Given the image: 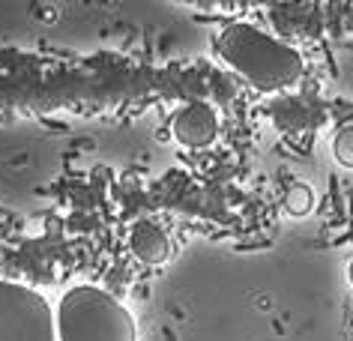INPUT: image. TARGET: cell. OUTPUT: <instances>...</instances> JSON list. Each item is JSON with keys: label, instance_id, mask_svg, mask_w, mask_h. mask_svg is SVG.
Wrapping results in <instances>:
<instances>
[{"label": "cell", "instance_id": "52a82bcc", "mask_svg": "<svg viewBox=\"0 0 353 341\" xmlns=\"http://www.w3.org/2000/svg\"><path fill=\"white\" fill-rule=\"evenodd\" d=\"M347 276H350V285H353V260H350V269H347Z\"/></svg>", "mask_w": 353, "mask_h": 341}, {"label": "cell", "instance_id": "7a4b0ae2", "mask_svg": "<svg viewBox=\"0 0 353 341\" xmlns=\"http://www.w3.org/2000/svg\"><path fill=\"white\" fill-rule=\"evenodd\" d=\"M54 329L57 341H138V327L129 309L93 285H78L63 293Z\"/></svg>", "mask_w": 353, "mask_h": 341}, {"label": "cell", "instance_id": "6da1fadb", "mask_svg": "<svg viewBox=\"0 0 353 341\" xmlns=\"http://www.w3.org/2000/svg\"><path fill=\"white\" fill-rule=\"evenodd\" d=\"M216 51L234 72H240L254 90L276 93L296 84L303 75V57L296 48L272 39L252 24H231L219 33Z\"/></svg>", "mask_w": 353, "mask_h": 341}, {"label": "cell", "instance_id": "8992f818", "mask_svg": "<svg viewBox=\"0 0 353 341\" xmlns=\"http://www.w3.org/2000/svg\"><path fill=\"white\" fill-rule=\"evenodd\" d=\"M332 150H335V159H339L344 168H353V126L341 129V132L335 135Z\"/></svg>", "mask_w": 353, "mask_h": 341}, {"label": "cell", "instance_id": "5b68a950", "mask_svg": "<svg viewBox=\"0 0 353 341\" xmlns=\"http://www.w3.org/2000/svg\"><path fill=\"white\" fill-rule=\"evenodd\" d=\"M285 207H288L290 216H305V213H312V207H314V192L308 189L305 183H294V186L288 189V195H285Z\"/></svg>", "mask_w": 353, "mask_h": 341}, {"label": "cell", "instance_id": "3957f363", "mask_svg": "<svg viewBox=\"0 0 353 341\" xmlns=\"http://www.w3.org/2000/svg\"><path fill=\"white\" fill-rule=\"evenodd\" d=\"M171 132L183 147L204 150L219 135V117L207 102H189L186 108H180L176 117L171 120Z\"/></svg>", "mask_w": 353, "mask_h": 341}, {"label": "cell", "instance_id": "277c9868", "mask_svg": "<svg viewBox=\"0 0 353 341\" xmlns=\"http://www.w3.org/2000/svg\"><path fill=\"white\" fill-rule=\"evenodd\" d=\"M129 246L135 251V258L147 267L165 264L168 255H171V242H168L165 231L153 222H138L129 234Z\"/></svg>", "mask_w": 353, "mask_h": 341}]
</instances>
